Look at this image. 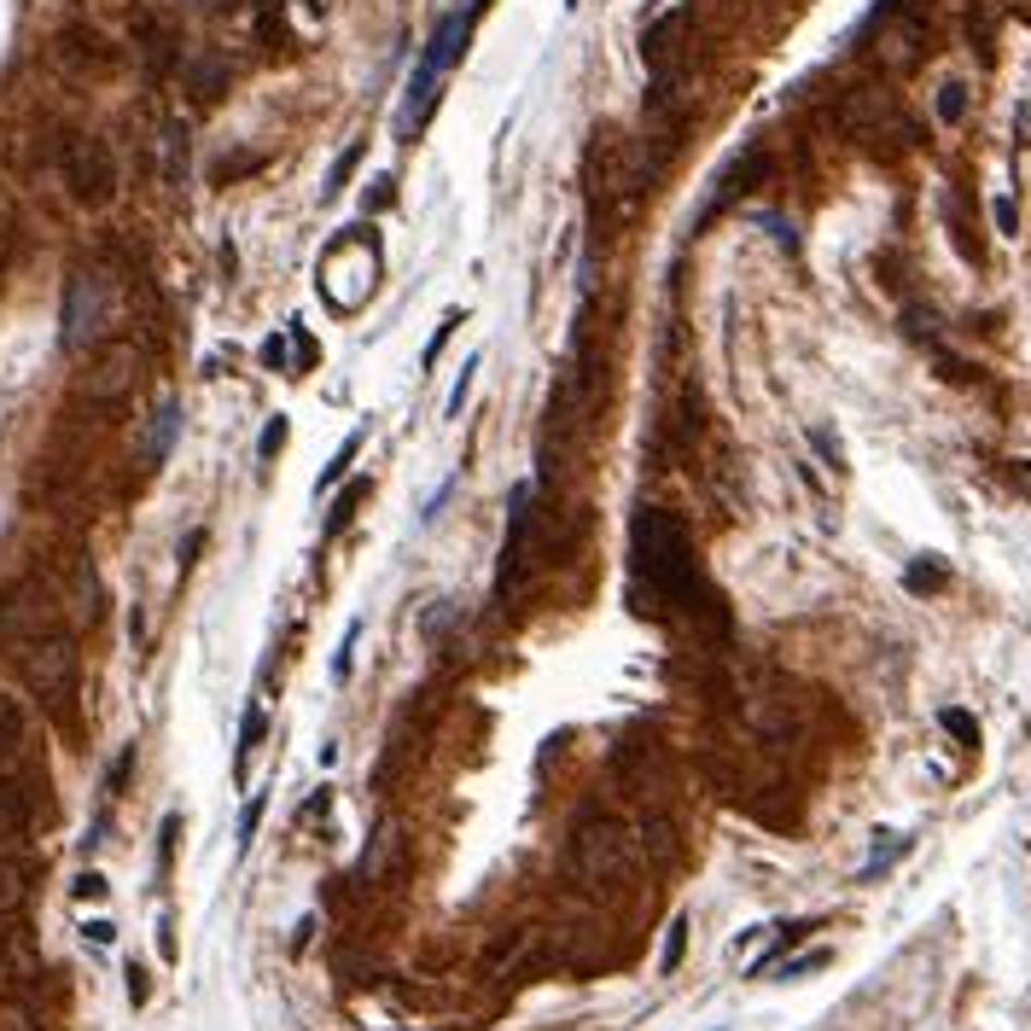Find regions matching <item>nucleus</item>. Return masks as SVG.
<instances>
[{
    "label": "nucleus",
    "instance_id": "f257e3e1",
    "mask_svg": "<svg viewBox=\"0 0 1031 1031\" xmlns=\"http://www.w3.org/2000/svg\"><path fill=\"white\" fill-rule=\"evenodd\" d=\"M630 560H635V601L653 595L682 606V612H712V589L700 578L694 543H688L682 519L658 513V507H641L630 525Z\"/></svg>",
    "mask_w": 1031,
    "mask_h": 1031
},
{
    "label": "nucleus",
    "instance_id": "f03ea898",
    "mask_svg": "<svg viewBox=\"0 0 1031 1031\" xmlns=\"http://www.w3.org/2000/svg\"><path fill=\"white\" fill-rule=\"evenodd\" d=\"M630 827L612 822V816H583L571 827V845H566V869L578 874L589 891H612L623 874H630Z\"/></svg>",
    "mask_w": 1031,
    "mask_h": 1031
},
{
    "label": "nucleus",
    "instance_id": "7ed1b4c3",
    "mask_svg": "<svg viewBox=\"0 0 1031 1031\" xmlns=\"http://www.w3.org/2000/svg\"><path fill=\"white\" fill-rule=\"evenodd\" d=\"M12 658H19L24 682L36 688L53 712H64V705L76 700V641H71V630H64V618L47 623V630H36L29 641H19Z\"/></svg>",
    "mask_w": 1031,
    "mask_h": 1031
},
{
    "label": "nucleus",
    "instance_id": "20e7f679",
    "mask_svg": "<svg viewBox=\"0 0 1031 1031\" xmlns=\"http://www.w3.org/2000/svg\"><path fill=\"white\" fill-rule=\"evenodd\" d=\"M111 315H117L111 280L99 275V268H76V275L64 280V310H59V344H64V356H82L94 338H106Z\"/></svg>",
    "mask_w": 1031,
    "mask_h": 1031
},
{
    "label": "nucleus",
    "instance_id": "39448f33",
    "mask_svg": "<svg viewBox=\"0 0 1031 1031\" xmlns=\"http://www.w3.org/2000/svg\"><path fill=\"white\" fill-rule=\"evenodd\" d=\"M59 169H64V187H71L76 205L99 210L117 198V158L99 134H76V141L59 151Z\"/></svg>",
    "mask_w": 1031,
    "mask_h": 1031
},
{
    "label": "nucleus",
    "instance_id": "423d86ee",
    "mask_svg": "<svg viewBox=\"0 0 1031 1031\" xmlns=\"http://www.w3.org/2000/svg\"><path fill=\"white\" fill-rule=\"evenodd\" d=\"M47 623H59V601L47 595L41 578H24L0 595V647L7 653L19 647V641H29L36 630H47Z\"/></svg>",
    "mask_w": 1031,
    "mask_h": 1031
},
{
    "label": "nucleus",
    "instance_id": "0eeeda50",
    "mask_svg": "<svg viewBox=\"0 0 1031 1031\" xmlns=\"http://www.w3.org/2000/svg\"><path fill=\"white\" fill-rule=\"evenodd\" d=\"M484 7H489V0H472L466 12H454V19H444V29H437V36H432V47H426V59H420V64H426L432 76H444L449 64L466 53V36H472V24H478V12H484Z\"/></svg>",
    "mask_w": 1031,
    "mask_h": 1031
},
{
    "label": "nucleus",
    "instance_id": "6e6552de",
    "mask_svg": "<svg viewBox=\"0 0 1031 1031\" xmlns=\"http://www.w3.org/2000/svg\"><path fill=\"white\" fill-rule=\"evenodd\" d=\"M525 519H531V484L513 489L507 501V543H501V589L519 578V554H525Z\"/></svg>",
    "mask_w": 1031,
    "mask_h": 1031
},
{
    "label": "nucleus",
    "instance_id": "1a4fd4ad",
    "mask_svg": "<svg viewBox=\"0 0 1031 1031\" xmlns=\"http://www.w3.org/2000/svg\"><path fill=\"white\" fill-rule=\"evenodd\" d=\"M175 432H181V409L175 402H163L158 414H151V432H146V461H169V449H175Z\"/></svg>",
    "mask_w": 1031,
    "mask_h": 1031
},
{
    "label": "nucleus",
    "instance_id": "9d476101",
    "mask_svg": "<svg viewBox=\"0 0 1031 1031\" xmlns=\"http://www.w3.org/2000/svg\"><path fill=\"white\" fill-rule=\"evenodd\" d=\"M19 747H24V705L0 688V764H12Z\"/></svg>",
    "mask_w": 1031,
    "mask_h": 1031
},
{
    "label": "nucleus",
    "instance_id": "9b49d317",
    "mask_svg": "<svg viewBox=\"0 0 1031 1031\" xmlns=\"http://www.w3.org/2000/svg\"><path fill=\"white\" fill-rule=\"evenodd\" d=\"M29 898V869H19V857L0 851V915H12Z\"/></svg>",
    "mask_w": 1031,
    "mask_h": 1031
},
{
    "label": "nucleus",
    "instance_id": "f8f14e48",
    "mask_svg": "<svg viewBox=\"0 0 1031 1031\" xmlns=\"http://www.w3.org/2000/svg\"><path fill=\"white\" fill-rule=\"evenodd\" d=\"M810 926H816V921H787V926H781V933H775V944H769V950H764V956H757V961H752V979H764V973L775 968V961H781V956L792 950V944H799V938L810 933Z\"/></svg>",
    "mask_w": 1031,
    "mask_h": 1031
},
{
    "label": "nucleus",
    "instance_id": "ddd939ff",
    "mask_svg": "<svg viewBox=\"0 0 1031 1031\" xmlns=\"http://www.w3.org/2000/svg\"><path fill=\"white\" fill-rule=\"evenodd\" d=\"M263 735H268V705L251 700V712H245V723H240V769H245V757L263 747Z\"/></svg>",
    "mask_w": 1031,
    "mask_h": 1031
},
{
    "label": "nucleus",
    "instance_id": "4468645a",
    "mask_svg": "<svg viewBox=\"0 0 1031 1031\" xmlns=\"http://www.w3.org/2000/svg\"><path fill=\"white\" fill-rule=\"evenodd\" d=\"M676 29H682V12H670V19H658L653 29H647V64H665V53H670V41H676Z\"/></svg>",
    "mask_w": 1031,
    "mask_h": 1031
},
{
    "label": "nucleus",
    "instance_id": "2eb2a0df",
    "mask_svg": "<svg viewBox=\"0 0 1031 1031\" xmlns=\"http://www.w3.org/2000/svg\"><path fill=\"white\" fill-rule=\"evenodd\" d=\"M362 444H367V432H350V437H344V449H338L332 461H327V472H320V484H315V489H332L338 478H344V466L362 454Z\"/></svg>",
    "mask_w": 1031,
    "mask_h": 1031
},
{
    "label": "nucleus",
    "instance_id": "dca6fc26",
    "mask_svg": "<svg viewBox=\"0 0 1031 1031\" xmlns=\"http://www.w3.org/2000/svg\"><path fill=\"white\" fill-rule=\"evenodd\" d=\"M886 845H874V857H869V863H863V881H874V874H886L891 863H898V857L909 851V839H898V834H881Z\"/></svg>",
    "mask_w": 1031,
    "mask_h": 1031
},
{
    "label": "nucleus",
    "instance_id": "f3484780",
    "mask_svg": "<svg viewBox=\"0 0 1031 1031\" xmlns=\"http://www.w3.org/2000/svg\"><path fill=\"white\" fill-rule=\"evenodd\" d=\"M682 956H688V915H676L670 921V938H665V950H658V968L676 973L682 968Z\"/></svg>",
    "mask_w": 1031,
    "mask_h": 1031
},
{
    "label": "nucleus",
    "instance_id": "a211bd4d",
    "mask_svg": "<svg viewBox=\"0 0 1031 1031\" xmlns=\"http://www.w3.org/2000/svg\"><path fill=\"white\" fill-rule=\"evenodd\" d=\"M938 117L944 123H961V117H968V82H944L938 88Z\"/></svg>",
    "mask_w": 1031,
    "mask_h": 1031
},
{
    "label": "nucleus",
    "instance_id": "6ab92c4d",
    "mask_svg": "<svg viewBox=\"0 0 1031 1031\" xmlns=\"http://www.w3.org/2000/svg\"><path fill=\"white\" fill-rule=\"evenodd\" d=\"M938 723H944V729H950V735L961 740V747H979V723H973L968 712H961V705H944Z\"/></svg>",
    "mask_w": 1031,
    "mask_h": 1031
},
{
    "label": "nucleus",
    "instance_id": "aec40b11",
    "mask_svg": "<svg viewBox=\"0 0 1031 1031\" xmlns=\"http://www.w3.org/2000/svg\"><path fill=\"white\" fill-rule=\"evenodd\" d=\"M356 641H362V618L350 623V630H344V641H338V653H332V676H338V682H344V676L356 670Z\"/></svg>",
    "mask_w": 1031,
    "mask_h": 1031
},
{
    "label": "nucleus",
    "instance_id": "412c9836",
    "mask_svg": "<svg viewBox=\"0 0 1031 1031\" xmlns=\"http://www.w3.org/2000/svg\"><path fill=\"white\" fill-rule=\"evenodd\" d=\"M175 839H181V816H163V834H158V881H169V869H175Z\"/></svg>",
    "mask_w": 1031,
    "mask_h": 1031
},
{
    "label": "nucleus",
    "instance_id": "4be33fe9",
    "mask_svg": "<svg viewBox=\"0 0 1031 1031\" xmlns=\"http://www.w3.org/2000/svg\"><path fill=\"white\" fill-rule=\"evenodd\" d=\"M362 496H367V484L356 478V484H350V489H344V501H338V507H332V513H327V525H320V531H327V536H338V531H344V525H350V507H356Z\"/></svg>",
    "mask_w": 1031,
    "mask_h": 1031
},
{
    "label": "nucleus",
    "instance_id": "5701e85b",
    "mask_svg": "<svg viewBox=\"0 0 1031 1031\" xmlns=\"http://www.w3.org/2000/svg\"><path fill=\"white\" fill-rule=\"evenodd\" d=\"M163 169H169V181H181V169H187V134L181 129L163 134Z\"/></svg>",
    "mask_w": 1031,
    "mask_h": 1031
},
{
    "label": "nucleus",
    "instance_id": "b1692460",
    "mask_svg": "<svg viewBox=\"0 0 1031 1031\" xmlns=\"http://www.w3.org/2000/svg\"><path fill=\"white\" fill-rule=\"evenodd\" d=\"M362 151H367V141H356V146L344 151V158L332 163V175H327V198H338V187H344V181H350V169L362 163Z\"/></svg>",
    "mask_w": 1031,
    "mask_h": 1031
},
{
    "label": "nucleus",
    "instance_id": "393cba45",
    "mask_svg": "<svg viewBox=\"0 0 1031 1031\" xmlns=\"http://www.w3.org/2000/svg\"><path fill=\"white\" fill-rule=\"evenodd\" d=\"M454 327H461V310H449V315H444V327L426 338V350H420V367H432V362H437V350L449 344V332H454Z\"/></svg>",
    "mask_w": 1031,
    "mask_h": 1031
},
{
    "label": "nucleus",
    "instance_id": "a878e982",
    "mask_svg": "<svg viewBox=\"0 0 1031 1031\" xmlns=\"http://www.w3.org/2000/svg\"><path fill=\"white\" fill-rule=\"evenodd\" d=\"M478 367H484V356H466L461 379H454V391H449V414H461V409H466V391H472V379H478Z\"/></svg>",
    "mask_w": 1031,
    "mask_h": 1031
},
{
    "label": "nucleus",
    "instance_id": "bb28decb",
    "mask_svg": "<svg viewBox=\"0 0 1031 1031\" xmlns=\"http://www.w3.org/2000/svg\"><path fill=\"white\" fill-rule=\"evenodd\" d=\"M0 1031H41V1026H36V1014H29L24 1003H7L0 1008Z\"/></svg>",
    "mask_w": 1031,
    "mask_h": 1031
},
{
    "label": "nucleus",
    "instance_id": "cd10ccee",
    "mask_svg": "<svg viewBox=\"0 0 1031 1031\" xmlns=\"http://www.w3.org/2000/svg\"><path fill=\"white\" fill-rule=\"evenodd\" d=\"M129 769H134V747H123V752H117V764H111V775H106V792H111V799H117V792H123Z\"/></svg>",
    "mask_w": 1031,
    "mask_h": 1031
},
{
    "label": "nucleus",
    "instance_id": "c85d7f7f",
    "mask_svg": "<svg viewBox=\"0 0 1031 1031\" xmlns=\"http://www.w3.org/2000/svg\"><path fill=\"white\" fill-rule=\"evenodd\" d=\"M996 233H1003V240H1014V233H1020V210H1014V198H996Z\"/></svg>",
    "mask_w": 1031,
    "mask_h": 1031
},
{
    "label": "nucleus",
    "instance_id": "c756f323",
    "mask_svg": "<svg viewBox=\"0 0 1031 1031\" xmlns=\"http://www.w3.org/2000/svg\"><path fill=\"white\" fill-rule=\"evenodd\" d=\"M781 968V979H799V973H816V968H827V950H816V956H799V961H775Z\"/></svg>",
    "mask_w": 1031,
    "mask_h": 1031
},
{
    "label": "nucleus",
    "instance_id": "7c9ffc66",
    "mask_svg": "<svg viewBox=\"0 0 1031 1031\" xmlns=\"http://www.w3.org/2000/svg\"><path fill=\"white\" fill-rule=\"evenodd\" d=\"M263 810H268V799H263V792H257V799L245 804V816H240V839H245V845L257 839V822H263Z\"/></svg>",
    "mask_w": 1031,
    "mask_h": 1031
},
{
    "label": "nucleus",
    "instance_id": "2f4dec72",
    "mask_svg": "<svg viewBox=\"0 0 1031 1031\" xmlns=\"http://www.w3.org/2000/svg\"><path fill=\"white\" fill-rule=\"evenodd\" d=\"M280 444H286V420H268V432H263L257 454H263V461H275V454H280Z\"/></svg>",
    "mask_w": 1031,
    "mask_h": 1031
},
{
    "label": "nucleus",
    "instance_id": "473e14b6",
    "mask_svg": "<svg viewBox=\"0 0 1031 1031\" xmlns=\"http://www.w3.org/2000/svg\"><path fill=\"white\" fill-rule=\"evenodd\" d=\"M198 548H205V531H187V536H181V578H187V571H193V560H198Z\"/></svg>",
    "mask_w": 1031,
    "mask_h": 1031
},
{
    "label": "nucleus",
    "instance_id": "72a5a7b5",
    "mask_svg": "<svg viewBox=\"0 0 1031 1031\" xmlns=\"http://www.w3.org/2000/svg\"><path fill=\"white\" fill-rule=\"evenodd\" d=\"M944 583V566H915V571H909V589H915V595H921V589H938Z\"/></svg>",
    "mask_w": 1031,
    "mask_h": 1031
},
{
    "label": "nucleus",
    "instance_id": "f704fd0d",
    "mask_svg": "<svg viewBox=\"0 0 1031 1031\" xmlns=\"http://www.w3.org/2000/svg\"><path fill=\"white\" fill-rule=\"evenodd\" d=\"M292 344H298V356H303V367H315V356H320V350H315V338L303 332V320H292Z\"/></svg>",
    "mask_w": 1031,
    "mask_h": 1031
},
{
    "label": "nucleus",
    "instance_id": "c9c22d12",
    "mask_svg": "<svg viewBox=\"0 0 1031 1031\" xmlns=\"http://www.w3.org/2000/svg\"><path fill=\"white\" fill-rule=\"evenodd\" d=\"M670 839H676V834H670L665 822H647V851H653V857H665V851H670Z\"/></svg>",
    "mask_w": 1031,
    "mask_h": 1031
},
{
    "label": "nucleus",
    "instance_id": "e433bc0d",
    "mask_svg": "<svg viewBox=\"0 0 1031 1031\" xmlns=\"http://www.w3.org/2000/svg\"><path fill=\"white\" fill-rule=\"evenodd\" d=\"M76 898H106V881H99V874L88 869V874L76 881Z\"/></svg>",
    "mask_w": 1031,
    "mask_h": 1031
},
{
    "label": "nucleus",
    "instance_id": "4c0bfd02",
    "mask_svg": "<svg viewBox=\"0 0 1031 1031\" xmlns=\"http://www.w3.org/2000/svg\"><path fill=\"white\" fill-rule=\"evenodd\" d=\"M310 938H315V915H303V921H298V933H292V950L303 956V950H310Z\"/></svg>",
    "mask_w": 1031,
    "mask_h": 1031
},
{
    "label": "nucleus",
    "instance_id": "58836bf2",
    "mask_svg": "<svg viewBox=\"0 0 1031 1031\" xmlns=\"http://www.w3.org/2000/svg\"><path fill=\"white\" fill-rule=\"evenodd\" d=\"M129 1003H134V1008L146 1003V973H141V968H129Z\"/></svg>",
    "mask_w": 1031,
    "mask_h": 1031
},
{
    "label": "nucleus",
    "instance_id": "ea45409f",
    "mask_svg": "<svg viewBox=\"0 0 1031 1031\" xmlns=\"http://www.w3.org/2000/svg\"><path fill=\"white\" fill-rule=\"evenodd\" d=\"M88 938H94V944H111L117 926H111V921H88Z\"/></svg>",
    "mask_w": 1031,
    "mask_h": 1031
},
{
    "label": "nucleus",
    "instance_id": "a19ab883",
    "mask_svg": "<svg viewBox=\"0 0 1031 1031\" xmlns=\"http://www.w3.org/2000/svg\"><path fill=\"white\" fill-rule=\"evenodd\" d=\"M263 362H268V367L286 362V344H280V338H268V344H263Z\"/></svg>",
    "mask_w": 1031,
    "mask_h": 1031
},
{
    "label": "nucleus",
    "instance_id": "79ce46f5",
    "mask_svg": "<svg viewBox=\"0 0 1031 1031\" xmlns=\"http://www.w3.org/2000/svg\"><path fill=\"white\" fill-rule=\"evenodd\" d=\"M1020 141L1031 146V106H1020Z\"/></svg>",
    "mask_w": 1031,
    "mask_h": 1031
},
{
    "label": "nucleus",
    "instance_id": "37998d69",
    "mask_svg": "<svg viewBox=\"0 0 1031 1031\" xmlns=\"http://www.w3.org/2000/svg\"><path fill=\"white\" fill-rule=\"evenodd\" d=\"M193 7H228V0H193Z\"/></svg>",
    "mask_w": 1031,
    "mask_h": 1031
},
{
    "label": "nucleus",
    "instance_id": "c03bdc74",
    "mask_svg": "<svg viewBox=\"0 0 1031 1031\" xmlns=\"http://www.w3.org/2000/svg\"><path fill=\"white\" fill-rule=\"evenodd\" d=\"M566 7H578V0H566Z\"/></svg>",
    "mask_w": 1031,
    "mask_h": 1031
}]
</instances>
